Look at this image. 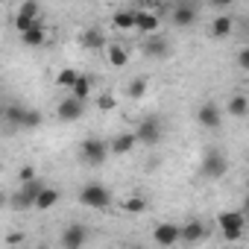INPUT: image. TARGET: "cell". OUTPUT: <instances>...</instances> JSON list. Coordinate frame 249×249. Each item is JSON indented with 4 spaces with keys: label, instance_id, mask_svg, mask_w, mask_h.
Segmentation results:
<instances>
[{
    "label": "cell",
    "instance_id": "cell-22",
    "mask_svg": "<svg viewBox=\"0 0 249 249\" xmlns=\"http://www.w3.org/2000/svg\"><path fill=\"white\" fill-rule=\"evenodd\" d=\"M71 97L73 100H79V103H85L88 97H91V76H76V82H73V88H71Z\"/></svg>",
    "mask_w": 249,
    "mask_h": 249
},
{
    "label": "cell",
    "instance_id": "cell-29",
    "mask_svg": "<svg viewBox=\"0 0 249 249\" xmlns=\"http://www.w3.org/2000/svg\"><path fill=\"white\" fill-rule=\"evenodd\" d=\"M97 108H100V111H111V108H114V94H100Z\"/></svg>",
    "mask_w": 249,
    "mask_h": 249
},
{
    "label": "cell",
    "instance_id": "cell-6",
    "mask_svg": "<svg viewBox=\"0 0 249 249\" xmlns=\"http://www.w3.org/2000/svg\"><path fill=\"white\" fill-rule=\"evenodd\" d=\"M226 170H229V159H226V153H220V150H208L205 159H202V176H205V179H220V176H226Z\"/></svg>",
    "mask_w": 249,
    "mask_h": 249
},
{
    "label": "cell",
    "instance_id": "cell-2",
    "mask_svg": "<svg viewBox=\"0 0 249 249\" xmlns=\"http://www.w3.org/2000/svg\"><path fill=\"white\" fill-rule=\"evenodd\" d=\"M41 182L38 179H33V182H24L21 188H18V194H12L9 196V205L15 208V211H24V208H33L36 205V196L41 194Z\"/></svg>",
    "mask_w": 249,
    "mask_h": 249
},
{
    "label": "cell",
    "instance_id": "cell-9",
    "mask_svg": "<svg viewBox=\"0 0 249 249\" xmlns=\"http://www.w3.org/2000/svg\"><path fill=\"white\" fill-rule=\"evenodd\" d=\"M82 111H85V103H79V100H73V97H65V100L56 106V114H59L62 123H73V120H79Z\"/></svg>",
    "mask_w": 249,
    "mask_h": 249
},
{
    "label": "cell",
    "instance_id": "cell-11",
    "mask_svg": "<svg viewBox=\"0 0 249 249\" xmlns=\"http://www.w3.org/2000/svg\"><path fill=\"white\" fill-rule=\"evenodd\" d=\"M205 237H208V226L199 223V220H191V223L179 226V240H185V243H199Z\"/></svg>",
    "mask_w": 249,
    "mask_h": 249
},
{
    "label": "cell",
    "instance_id": "cell-7",
    "mask_svg": "<svg viewBox=\"0 0 249 249\" xmlns=\"http://www.w3.org/2000/svg\"><path fill=\"white\" fill-rule=\"evenodd\" d=\"M106 144L100 141V138H85L82 141V147H79V156H82V161L85 164H91V167H97V164H103L106 161Z\"/></svg>",
    "mask_w": 249,
    "mask_h": 249
},
{
    "label": "cell",
    "instance_id": "cell-30",
    "mask_svg": "<svg viewBox=\"0 0 249 249\" xmlns=\"http://www.w3.org/2000/svg\"><path fill=\"white\" fill-rule=\"evenodd\" d=\"M237 68H240V71H249V47H240V53H237Z\"/></svg>",
    "mask_w": 249,
    "mask_h": 249
},
{
    "label": "cell",
    "instance_id": "cell-31",
    "mask_svg": "<svg viewBox=\"0 0 249 249\" xmlns=\"http://www.w3.org/2000/svg\"><path fill=\"white\" fill-rule=\"evenodd\" d=\"M18 176H21V185H24V182H33V179H36V167H30V164H27V167H21V173H18Z\"/></svg>",
    "mask_w": 249,
    "mask_h": 249
},
{
    "label": "cell",
    "instance_id": "cell-28",
    "mask_svg": "<svg viewBox=\"0 0 249 249\" xmlns=\"http://www.w3.org/2000/svg\"><path fill=\"white\" fill-rule=\"evenodd\" d=\"M144 94H147V79H132L129 82V97L132 100H141Z\"/></svg>",
    "mask_w": 249,
    "mask_h": 249
},
{
    "label": "cell",
    "instance_id": "cell-23",
    "mask_svg": "<svg viewBox=\"0 0 249 249\" xmlns=\"http://www.w3.org/2000/svg\"><path fill=\"white\" fill-rule=\"evenodd\" d=\"M229 33H231V18L229 15H217L214 24H211V36L214 38H226Z\"/></svg>",
    "mask_w": 249,
    "mask_h": 249
},
{
    "label": "cell",
    "instance_id": "cell-19",
    "mask_svg": "<svg viewBox=\"0 0 249 249\" xmlns=\"http://www.w3.org/2000/svg\"><path fill=\"white\" fill-rule=\"evenodd\" d=\"M226 111H229L231 117H246V114H249V100H246V94H234V97L226 103Z\"/></svg>",
    "mask_w": 249,
    "mask_h": 249
},
{
    "label": "cell",
    "instance_id": "cell-33",
    "mask_svg": "<svg viewBox=\"0 0 249 249\" xmlns=\"http://www.w3.org/2000/svg\"><path fill=\"white\" fill-rule=\"evenodd\" d=\"M6 202H9V196H6L3 191H0V211H3V205H6Z\"/></svg>",
    "mask_w": 249,
    "mask_h": 249
},
{
    "label": "cell",
    "instance_id": "cell-15",
    "mask_svg": "<svg viewBox=\"0 0 249 249\" xmlns=\"http://www.w3.org/2000/svg\"><path fill=\"white\" fill-rule=\"evenodd\" d=\"M79 44H82L85 50H103V47H106V36H103L100 27H88V30L79 36Z\"/></svg>",
    "mask_w": 249,
    "mask_h": 249
},
{
    "label": "cell",
    "instance_id": "cell-3",
    "mask_svg": "<svg viewBox=\"0 0 249 249\" xmlns=\"http://www.w3.org/2000/svg\"><path fill=\"white\" fill-rule=\"evenodd\" d=\"M79 202L88 205V208H97V211H100V208H108V205H111V194H108L103 185L94 182V185H85V188L79 191Z\"/></svg>",
    "mask_w": 249,
    "mask_h": 249
},
{
    "label": "cell",
    "instance_id": "cell-17",
    "mask_svg": "<svg viewBox=\"0 0 249 249\" xmlns=\"http://www.w3.org/2000/svg\"><path fill=\"white\" fill-rule=\"evenodd\" d=\"M135 144H138V141H135L132 132H123V135H117V138L111 141V153H114V156H126V153H132Z\"/></svg>",
    "mask_w": 249,
    "mask_h": 249
},
{
    "label": "cell",
    "instance_id": "cell-12",
    "mask_svg": "<svg viewBox=\"0 0 249 249\" xmlns=\"http://www.w3.org/2000/svg\"><path fill=\"white\" fill-rule=\"evenodd\" d=\"M196 120H199V126H205V129H217L220 120H223V111H220V106L205 103V106L196 111Z\"/></svg>",
    "mask_w": 249,
    "mask_h": 249
},
{
    "label": "cell",
    "instance_id": "cell-4",
    "mask_svg": "<svg viewBox=\"0 0 249 249\" xmlns=\"http://www.w3.org/2000/svg\"><path fill=\"white\" fill-rule=\"evenodd\" d=\"M132 135H135L138 144H147V147L159 144V141H161V120H159V117H144Z\"/></svg>",
    "mask_w": 249,
    "mask_h": 249
},
{
    "label": "cell",
    "instance_id": "cell-24",
    "mask_svg": "<svg viewBox=\"0 0 249 249\" xmlns=\"http://www.w3.org/2000/svg\"><path fill=\"white\" fill-rule=\"evenodd\" d=\"M144 53H147V56H164V53H167V41L159 38V36H153V38L144 44Z\"/></svg>",
    "mask_w": 249,
    "mask_h": 249
},
{
    "label": "cell",
    "instance_id": "cell-8",
    "mask_svg": "<svg viewBox=\"0 0 249 249\" xmlns=\"http://www.w3.org/2000/svg\"><path fill=\"white\" fill-rule=\"evenodd\" d=\"M88 243V229L82 223H71L65 231H62V246L65 249H82Z\"/></svg>",
    "mask_w": 249,
    "mask_h": 249
},
{
    "label": "cell",
    "instance_id": "cell-13",
    "mask_svg": "<svg viewBox=\"0 0 249 249\" xmlns=\"http://www.w3.org/2000/svg\"><path fill=\"white\" fill-rule=\"evenodd\" d=\"M135 30H141L147 36H156L159 33V15L147 12V9H135Z\"/></svg>",
    "mask_w": 249,
    "mask_h": 249
},
{
    "label": "cell",
    "instance_id": "cell-25",
    "mask_svg": "<svg viewBox=\"0 0 249 249\" xmlns=\"http://www.w3.org/2000/svg\"><path fill=\"white\" fill-rule=\"evenodd\" d=\"M76 76H79V73H76L73 68H65V71H59V73H56V85L71 91V88H73V82H76Z\"/></svg>",
    "mask_w": 249,
    "mask_h": 249
},
{
    "label": "cell",
    "instance_id": "cell-27",
    "mask_svg": "<svg viewBox=\"0 0 249 249\" xmlns=\"http://www.w3.org/2000/svg\"><path fill=\"white\" fill-rule=\"evenodd\" d=\"M38 123H41V114L36 111V108H24V114H21V126H38Z\"/></svg>",
    "mask_w": 249,
    "mask_h": 249
},
{
    "label": "cell",
    "instance_id": "cell-10",
    "mask_svg": "<svg viewBox=\"0 0 249 249\" xmlns=\"http://www.w3.org/2000/svg\"><path fill=\"white\" fill-rule=\"evenodd\" d=\"M153 237H156L159 246L170 249V246L179 243V226H176V223H159V226L153 229Z\"/></svg>",
    "mask_w": 249,
    "mask_h": 249
},
{
    "label": "cell",
    "instance_id": "cell-26",
    "mask_svg": "<svg viewBox=\"0 0 249 249\" xmlns=\"http://www.w3.org/2000/svg\"><path fill=\"white\" fill-rule=\"evenodd\" d=\"M144 208H147V199H141V196H129L123 202V211L126 214H144Z\"/></svg>",
    "mask_w": 249,
    "mask_h": 249
},
{
    "label": "cell",
    "instance_id": "cell-5",
    "mask_svg": "<svg viewBox=\"0 0 249 249\" xmlns=\"http://www.w3.org/2000/svg\"><path fill=\"white\" fill-rule=\"evenodd\" d=\"M41 21V6L38 3H33V0H27V3H21L18 6V12H15V30L24 36L30 27H36Z\"/></svg>",
    "mask_w": 249,
    "mask_h": 249
},
{
    "label": "cell",
    "instance_id": "cell-14",
    "mask_svg": "<svg viewBox=\"0 0 249 249\" xmlns=\"http://www.w3.org/2000/svg\"><path fill=\"white\" fill-rule=\"evenodd\" d=\"M47 38H50V36H47V30H44V24H41V21H38L36 27H30V30L21 36L24 47H44V44H47Z\"/></svg>",
    "mask_w": 249,
    "mask_h": 249
},
{
    "label": "cell",
    "instance_id": "cell-20",
    "mask_svg": "<svg viewBox=\"0 0 249 249\" xmlns=\"http://www.w3.org/2000/svg\"><path fill=\"white\" fill-rule=\"evenodd\" d=\"M56 202H59V191H56V188H41V194L36 196V205H33V208H38V211H50Z\"/></svg>",
    "mask_w": 249,
    "mask_h": 249
},
{
    "label": "cell",
    "instance_id": "cell-34",
    "mask_svg": "<svg viewBox=\"0 0 249 249\" xmlns=\"http://www.w3.org/2000/svg\"><path fill=\"white\" fill-rule=\"evenodd\" d=\"M38 249H44V246H38Z\"/></svg>",
    "mask_w": 249,
    "mask_h": 249
},
{
    "label": "cell",
    "instance_id": "cell-16",
    "mask_svg": "<svg viewBox=\"0 0 249 249\" xmlns=\"http://www.w3.org/2000/svg\"><path fill=\"white\" fill-rule=\"evenodd\" d=\"M111 27L126 33V30H135V9H120L111 15Z\"/></svg>",
    "mask_w": 249,
    "mask_h": 249
},
{
    "label": "cell",
    "instance_id": "cell-1",
    "mask_svg": "<svg viewBox=\"0 0 249 249\" xmlns=\"http://www.w3.org/2000/svg\"><path fill=\"white\" fill-rule=\"evenodd\" d=\"M217 223H220V229H223V237L226 240H240L243 237V229H246V220H243V211H223L220 217H217Z\"/></svg>",
    "mask_w": 249,
    "mask_h": 249
},
{
    "label": "cell",
    "instance_id": "cell-21",
    "mask_svg": "<svg viewBox=\"0 0 249 249\" xmlns=\"http://www.w3.org/2000/svg\"><path fill=\"white\" fill-rule=\"evenodd\" d=\"M173 21H176L179 27H191V24L196 21V9L188 6V3H179V6L173 9Z\"/></svg>",
    "mask_w": 249,
    "mask_h": 249
},
{
    "label": "cell",
    "instance_id": "cell-18",
    "mask_svg": "<svg viewBox=\"0 0 249 249\" xmlns=\"http://www.w3.org/2000/svg\"><path fill=\"white\" fill-rule=\"evenodd\" d=\"M106 59H108V65L123 68V65L129 62V53H126V47H123V44H108L106 47Z\"/></svg>",
    "mask_w": 249,
    "mask_h": 249
},
{
    "label": "cell",
    "instance_id": "cell-32",
    "mask_svg": "<svg viewBox=\"0 0 249 249\" xmlns=\"http://www.w3.org/2000/svg\"><path fill=\"white\" fill-rule=\"evenodd\" d=\"M6 243H9V246L24 243V231H9V234H6Z\"/></svg>",
    "mask_w": 249,
    "mask_h": 249
}]
</instances>
